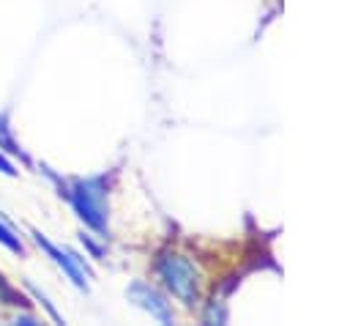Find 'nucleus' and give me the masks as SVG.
<instances>
[{
  "label": "nucleus",
  "instance_id": "6e6552de",
  "mask_svg": "<svg viewBox=\"0 0 350 326\" xmlns=\"http://www.w3.org/2000/svg\"><path fill=\"white\" fill-rule=\"evenodd\" d=\"M0 173H3V175H8V178H16V175H19L16 164L11 162V156H8L3 148H0Z\"/></svg>",
  "mask_w": 350,
  "mask_h": 326
},
{
  "label": "nucleus",
  "instance_id": "20e7f679",
  "mask_svg": "<svg viewBox=\"0 0 350 326\" xmlns=\"http://www.w3.org/2000/svg\"><path fill=\"white\" fill-rule=\"evenodd\" d=\"M126 296H129L131 304H137L139 310H145V312H148L150 318H156L159 323H175V312H172L170 301H167L153 285H148V282H142V279H134V282L126 288Z\"/></svg>",
  "mask_w": 350,
  "mask_h": 326
},
{
  "label": "nucleus",
  "instance_id": "1a4fd4ad",
  "mask_svg": "<svg viewBox=\"0 0 350 326\" xmlns=\"http://www.w3.org/2000/svg\"><path fill=\"white\" fill-rule=\"evenodd\" d=\"M79 241H82V247L93 255V258H101V247L98 244H93V238L90 236H85V233H79Z\"/></svg>",
  "mask_w": 350,
  "mask_h": 326
},
{
  "label": "nucleus",
  "instance_id": "f257e3e1",
  "mask_svg": "<svg viewBox=\"0 0 350 326\" xmlns=\"http://www.w3.org/2000/svg\"><path fill=\"white\" fill-rule=\"evenodd\" d=\"M49 175L57 186V195L71 205L77 219L96 233L98 238H109V208H107V175H88V178H60L46 167H38Z\"/></svg>",
  "mask_w": 350,
  "mask_h": 326
},
{
  "label": "nucleus",
  "instance_id": "0eeeda50",
  "mask_svg": "<svg viewBox=\"0 0 350 326\" xmlns=\"http://www.w3.org/2000/svg\"><path fill=\"white\" fill-rule=\"evenodd\" d=\"M27 288H30V293L38 299V304H41V307L49 312V318H52V321H63V318H60V312H57V310L52 307V301L46 299V293H41V290H38V288H33V285H27Z\"/></svg>",
  "mask_w": 350,
  "mask_h": 326
},
{
  "label": "nucleus",
  "instance_id": "423d86ee",
  "mask_svg": "<svg viewBox=\"0 0 350 326\" xmlns=\"http://www.w3.org/2000/svg\"><path fill=\"white\" fill-rule=\"evenodd\" d=\"M0 247H5V249L14 252V255H25V244H22V238H19L16 230L8 227L3 219H0Z\"/></svg>",
  "mask_w": 350,
  "mask_h": 326
},
{
  "label": "nucleus",
  "instance_id": "39448f33",
  "mask_svg": "<svg viewBox=\"0 0 350 326\" xmlns=\"http://www.w3.org/2000/svg\"><path fill=\"white\" fill-rule=\"evenodd\" d=\"M0 148L8 153V156H19L25 164H30V159H27V153L19 148V142H16V137L11 134V126H8V118H5V112H0Z\"/></svg>",
  "mask_w": 350,
  "mask_h": 326
},
{
  "label": "nucleus",
  "instance_id": "7ed1b4c3",
  "mask_svg": "<svg viewBox=\"0 0 350 326\" xmlns=\"http://www.w3.org/2000/svg\"><path fill=\"white\" fill-rule=\"evenodd\" d=\"M30 236H33V241H36V247L38 249H44V255L71 279V285L77 288V290H85L88 293V288H90V279H93V268L88 266V260L79 255V252H74L71 247H60V244H55V241H49L41 230H30Z\"/></svg>",
  "mask_w": 350,
  "mask_h": 326
},
{
  "label": "nucleus",
  "instance_id": "f03ea898",
  "mask_svg": "<svg viewBox=\"0 0 350 326\" xmlns=\"http://www.w3.org/2000/svg\"><path fill=\"white\" fill-rule=\"evenodd\" d=\"M156 274L161 279V285L183 304V307H197L200 301V271L197 266L180 255V252H161L156 258Z\"/></svg>",
  "mask_w": 350,
  "mask_h": 326
}]
</instances>
